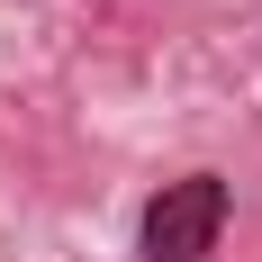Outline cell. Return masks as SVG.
<instances>
[{
  "mask_svg": "<svg viewBox=\"0 0 262 262\" xmlns=\"http://www.w3.org/2000/svg\"><path fill=\"white\" fill-rule=\"evenodd\" d=\"M226 208H235V190L217 181V172L163 181L154 208H145V262H208L217 235H226Z\"/></svg>",
  "mask_w": 262,
  "mask_h": 262,
  "instance_id": "cell-1",
  "label": "cell"
}]
</instances>
